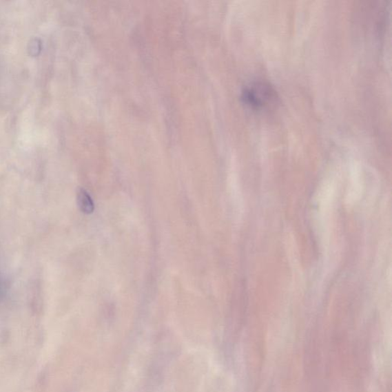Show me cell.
<instances>
[{
  "mask_svg": "<svg viewBox=\"0 0 392 392\" xmlns=\"http://www.w3.org/2000/svg\"><path fill=\"white\" fill-rule=\"evenodd\" d=\"M77 203L80 210L85 214H92L94 210L92 199L83 189H79L77 192Z\"/></svg>",
  "mask_w": 392,
  "mask_h": 392,
  "instance_id": "obj_1",
  "label": "cell"
}]
</instances>
